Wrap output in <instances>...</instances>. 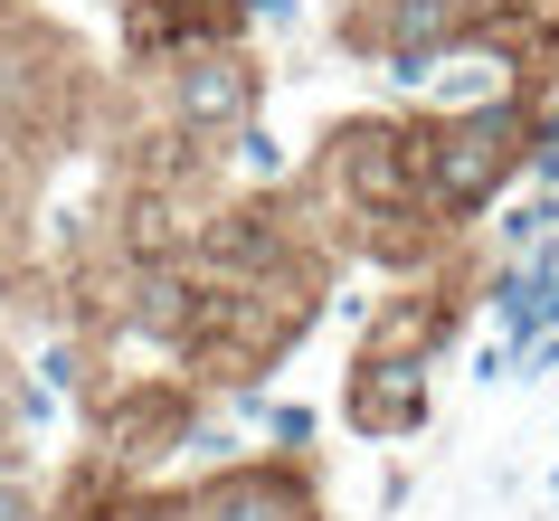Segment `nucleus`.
I'll use <instances>...</instances> for the list:
<instances>
[{"label": "nucleus", "mask_w": 559, "mask_h": 521, "mask_svg": "<svg viewBox=\"0 0 559 521\" xmlns=\"http://www.w3.org/2000/svg\"><path fill=\"white\" fill-rule=\"evenodd\" d=\"M531 152H540V133H531L522 86L484 95V105H455V115H417V180H427V209L445 228L474 218L493 190H512L531 171Z\"/></svg>", "instance_id": "nucleus-1"}, {"label": "nucleus", "mask_w": 559, "mask_h": 521, "mask_svg": "<svg viewBox=\"0 0 559 521\" xmlns=\"http://www.w3.org/2000/svg\"><path fill=\"white\" fill-rule=\"evenodd\" d=\"M171 123L180 133H247L257 123V58L237 38L171 48Z\"/></svg>", "instance_id": "nucleus-2"}, {"label": "nucleus", "mask_w": 559, "mask_h": 521, "mask_svg": "<svg viewBox=\"0 0 559 521\" xmlns=\"http://www.w3.org/2000/svg\"><path fill=\"white\" fill-rule=\"evenodd\" d=\"M352 427H360V436H408V427H427V379H417V360H380V351H360Z\"/></svg>", "instance_id": "nucleus-3"}, {"label": "nucleus", "mask_w": 559, "mask_h": 521, "mask_svg": "<svg viewBox=\"0 0 559 521\" xmlns=\"http://www.w3.org/2000/svg\"><path fill=\"white\" fill-rule=\"evenodd\" d=\"M200 521H304L295 484H265V474H218L200 502Z\"/></svg>", "instance_id": "nucleus-4"}, {"label": "nucleus", "mask_w": 559, "mask_h": 521, "mask_svg": "<svg viewBox=\"0 0 559 521\" xmlns=\"http://www.w3.org/2000/svg\"><path fill=\"white\" fill-rule=\"evenodd\" d=\"M0 521H38V502H29V484H10V474H0Z\"/></svg>", "instance_id": "nucleus-5"}, {"label": "nucleus", "mask_w": 559, "mask_h": 521, "mask_svg": "<svg viewBox=\"0 0 559 521\" xmlns=\"http://www.w3.org/2000/svg\"><path fill=\"white\" fill-rule=\"evenodd\" d=\"M20 407H29V399H20V379H10V360H0V436H10V417H20Z\"/></svg>", "instance_id": "nucleus-6"}]
</instances>
